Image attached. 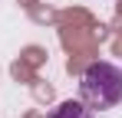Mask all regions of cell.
<instances>
[{"mask_svg": "<svg viewBox=\"0 0 122 118\" xmlns=\"http://www.w3.org/2000/svg\"><path fill=\"white\" fill-rule=\"evenodd\" d=\"M50 118H92V108H89L82 98H66V102H60V105L53 108Z\"/></svg>", "mask_w": 122, "mask_h": 118, "instance_id": "obj_2", "label": "cell"}, {"mask_svg": "<svg viewBox=\"0 0 122 118\" xmlns=\"http://www.w3.org/2000/svg\"><path fill=\"white\" fill-rule=\"evenodd\" d=\"M79 98L92 112L116 108L122 102V69L116 62H89V69L79 79Z\"/></svg>", "mask_w": 122, "mask_h": 118, "instance_id": "obj_1", "label": "cell"}]
</instances>
